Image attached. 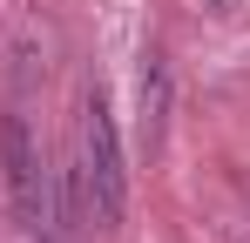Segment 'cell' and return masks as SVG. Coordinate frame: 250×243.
I'll return each mask as SVG.
<instances>
[{"mask_svg": "<svg viewBox=\"0 0 250 243\" xmlns=\"http://www.w3.org/2000/svg\"><path fill=\"white\" fill-rule=\"evenodd\" d=\"M128 202V169H122V135H115V108L102 88L82 95V216L95 230H108Z\"/></svg>", "mask_w": 250, "mask_h": 243, "instance_id": "cell-1", "label": "cell"}, {"mask_svg": "<svg viewBox=\"0 0 250 243\" xmlns=\"http://www.w3.org/2000/svg\"><path fill=\"white\" fill-rule=\"evenodd\" d=\"M0 162H7V202H14V216L27 223V230H41L47 223V169L41 149H34V128L27 115H7L0 122Z\"/></svg>", "mask_w": 250, "mask_h": 243, "instance_id": "cell-2", "label": "cell"}, {"mask_svg": "<svg viewBox=\"0 0 250 243\" xmlns=\"http://www.w3.org/2000/svg\"><path fill=\"white\" fill-rule=\"evenodd\" d=\"M135 115H142V149H156L169 128V61L149 47V61H142V88H135Z\"/></svg>", "mask_w": 250, "mask_h": 243, "instance_id": "cell-3", "label": "cell"}, {"mask_svg": "<svg viewBox=\"0 0 250 243\" xmlns=\"http://www.w3.org/2000/svg\"><path fill=\"white\" fill-rule=\"evenodd\" d=\"M209 7H244V0H209Z\"/></svg>", "mask_w": 250, "mask_h": 243, "instance_id": "cell-4", "label": "cell"}]
</instances>
